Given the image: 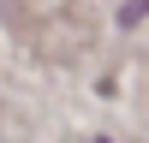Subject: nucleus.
Segmentation results:
<instances>
[{
	"label": "nucleus",
	"mask_w": 149,
	"mask_h": 143,
	"mask_svg": "<svg viewBox=\"0 0 149 143\" xmlns=\"http://www.w3.org/2000/svg\"><path fill=\"white\" fill-rule=\"evenodd\" d=\"M143 12H149V0H131V6H125V24H131V18H143Z\"/></svg>",
	"instance_id": "nucleus-1"
},
{
	"label": "nucleus",
	"mask_w": 149,
	"mask_h": 143,
	"mask_svg": "<svg viewBox=\"0 0 149 143\" xmlns=\"http://www.w3.org/2000/svg\"><path fill=\"white\" fill-rule=\"evenodd\" d=\"M95 143H107V137H95Z\"/></svg>",
	"instance_id": "nucleus-2"
}]
</instances>
